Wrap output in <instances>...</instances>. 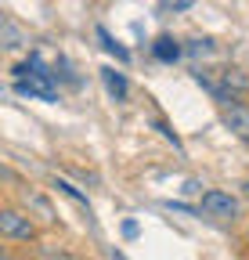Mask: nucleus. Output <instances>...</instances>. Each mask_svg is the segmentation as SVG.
Listing matches in <instances>:
<instances>
[{"instance_id":"obj_1","label":"nucleus","mask_w":249,"mask_h":260,"mask_svg":"<svg viewBox=\"0 0 249 260\" xmlns=\"http://www.w3.org/2000/svg\"><path fill=\"white\" fill-rule=\"evenodd\" d=\"M0 235H4L8 242H33L37 239V224L29 220L22 210L4 206L0 210Z\"/></svg>"},{"instance_id":"obj_2","label":"nucleus","mask_w":249,"mask_h":260,"mask_svg":"<svg viewBox=\"0 0 249 260\" xmlns=\"http://www.w3.org/2000/svg\"><path fill=\"white\" fill-rule=\"evenodd\" d=\"M199 210L206 217H213V220H235L238 217V199L228 195V191H221V188H213V191H202V206Z\"/></svg>"},{"instance_id":"obj_3","label":"nucleus","mask_w":249,"mask_h":260,"mask_svg":"<svg viewBox=\"0 0 249 260\" xmlns=\"http://www.w3.org/2000/svg\"><path fill=\"white\" fill-rule=\"evenodd\" d=\"M221 90H224V105H235L238 98L249 94V76L235 65H228V69H221Z\"/></svg>"},{"instance_id":"obj_4","label":"nucleus","mask_w":249,"mask_h":260,"mask_svg":"<svg viewBox=\"0 0 249 260\" xmlns=\"http://www.w3.org/2000/svg\"><path fill=\"white\" fill-rule=\"evenodd\" d=\"M224 126L231 130L235 138H242L249 145V105H242V102L224 105Z\"/></svg>"},{"instance_id":"obj_5","label":"nucleus","mask_w":249,"mask_h":260,"mask_svg":"<svg viewBox=\"0 0 249 260\" xmlns=\"http://www.w3.org/2000/svg\"><path fill=\"white\" fill-rule=\"evenodd\" d=\"M15 90H18L22 98H40V102H58L54 87H51V83H44V80H29V76H18V80H15Z\"/></svg>"},{"instance_id":"obj_6","label":"nucleus","mask_w":249,"mask_h":260,"mask_svg":"<svg viewBox=\"0 0 249 260\" xmlns=\"http://www.w3.org/2000/svg\"><path fill=\"white\" fill-rule=\"evenodd\" d=\"M152 54L159 58V61H166V65H173V61H177V58L184 54V47H181V44H177L173 37H159V40L152 44Z\"/></svg>"},{"instance_id":"obj_7","label":"nucleus","mask_w":249,"mask_h":260,"mask_svg":"<svg viewBox=\"0 0 249 260\" xmlns=\"http://www.w3.org/2000/svg\"><path fill=\"white\" fill-rule=\"evenodd\" d=\"M0 44H4V51H18L25 44L22 29L15 25V18H0Z\"/></svg>"},{"instance_id":"obj_8","label":"nucleus","mask_w":249,"mask_h":260,"mask_svg":"<svg viewBox=\"0 0 249 260\" xmlns=\"http://www.w3.org/2000/svg\"><path fill=\"white\" fill-rule=\"evenodd\" d=\"M22 203H25L29 210H37V213H40V220L54 224V210H51V203L44 199L40 191H33V188H25V191H22Z\"/></svg>"},{"instance_id":"obj_9","label":"nucleus","mask_w":249,"mask_h":260,"mask_svg":"<svg viewBox=\"0 0 249 260\" xmlns=\"http://www.w3.org/2000/svg\"><path fill=\"white\" fill-rule=\"evenodd\" d=\"M101 80H105V87H109V94L116 98V102H127L130 87H127V76H123V73H116V69H101Z\"/></svg>"},{"instance_id":"obj_10","label":"nucleus","mask_w":249,"mask_h":260,"mask_svg":"<svg viewBox=\"0 0 249 260\" xmlns=\"http://www.w3.org/2000/svg\"><path fill=\"white\" fill-rule=\"evenodd\" d=\"M98 40H101V47H105L109 54H116L119 61H130V51L123 47V44H116V40L109 37V29H105V25H98Z\"/></svg>"},{"instance_id":"obj_11","label":"nucleus","mask_w":249,"mask_h":260,"mask_svg":"<svg viewBox=\"0 0 249 260\" xmlns=\"http://www.w3.org/2000/svg\"><path fill=\"white\" fill-rule=\"evenodd\" d=\"M54 188H58L61 195H69V199H73L76 206H83V210H90V203H87V195H83V191H80L76 184H69V181H61V177H58V181H54Z\"/></svg>"},{"instance_id":"obj_12","label":"nucleus","mask_w":249,"mask_h":260,"mask_svg":"<svg viewBox=\"0 0 249 260\" xmlns=\"http://www.w3.org/2000/svg\"><path fill=\"white\" fill-rule=\"evenodd\" d=\"M184 54H192V58H206V54H213V40H192L188 47H184Z\"/></svg>"},{"instance_id":"obj_13","label":"nucleus","mask_w":249,"mask_h":260,"mask_svg":"<svg viewBox=\"0 0 249 260\" xmlns=\"http://www.w3.org/2000/svg\"><path fill=\"white\" fill-rule=\"evenodd\" d=\"M155 126H159V130H163V138H166V141H173V148H181V138L173 134V130H170L166 123H155Z\"/></svg>"},{"instance_id":"obj_14","label":"nucleus","mask_w":249,"mask_h":260,"mask_svg":"<svg viewBox=\"0 0 249 260\" xmlns=\"http://www.w3.org/2000/svg\"><path fill=\"white\" fill-rule=\"evenodd\" d=\"M137 232H141L137 220H123V235H127V239H137Z\"/></svg>"},{"instance_id":"obj_15","label":"nucleus","mask_w":249,"mask_h":260,"mask_svg":"<svg viewBox=\"0 0 249 260\" xmlns=\"http://www.w3.org/2000/svg\"><path fill=\"white\" fill-rule=\"evenodd\" d=\"M245 246H249V228H245Z\"/></svg>"},{"instance_id":"obj_16","label":"nucleus","mask_w":249,"mask_h":260,"mask_svg":"<svg viewBox=\"0 0 249 260\" xmlns=\"http://www.w3.org/2000/svg\"><path fill=\"white\" fill-rule=\"evenodd\" d=\"M4 260H11V256H4Z\"/></svg>"}]
</instances>
